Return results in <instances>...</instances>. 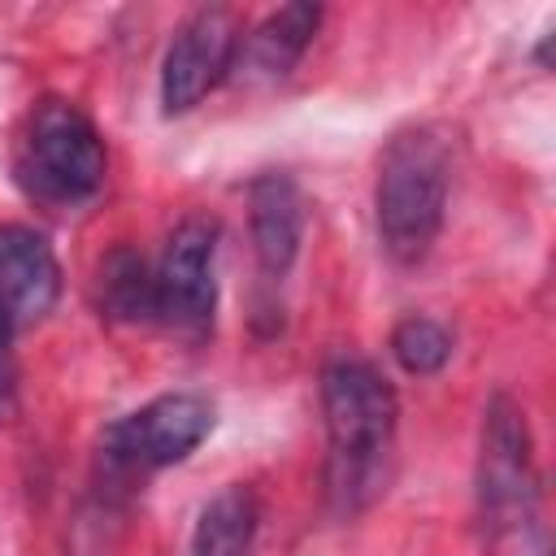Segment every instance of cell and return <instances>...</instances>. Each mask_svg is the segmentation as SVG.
<instances>
[{
  "label": "cell",
  "instance_id": "1",
  "mask_svg": "<svg viewBox=\"0 0 556 556\" xmlns=\"http://www.w3.org/2000/svg\"><path fill=\"white\" fill-rule=\"evenodd\" d=\"M326 413V486L339 513H356L382 486V469L395 439L400 400L395 387L361 356H334L321 369Z\"/></svg>",
  "mask_w": 556,
  "mask_h": 556
},
{
  "label": "cell",
  "instance_id": "2",
  "mask_svg": "<svg viewBox=\"0 0 556 556\" xmlns=\"http://www.w3.org/2000/svg\"><path fill=\"white\" fill-rule=\"evenodd\" d=\"M447 139L434 126L400 130L382 161H378V187H374V217L382 252L395 265H417L430 243L439 239L443 208H447Z\"/></svg>",
  "mask_w": 556,
  "mask_h": 556
},
{
  "label": "cell",
  "instance_id": "3",
  "mask_svg": "<svg viewBox=\"0 0 556 556\" xmlns=\"http://www.w3.org/2000/svg\"><path fill=\"white\" fill-rule=\"evenodd\" d=\"M17 182L30 200L78 204L104 182V143L70 100H39L17 148Z\"/></svg>",
  "mask_w": 556,
  "mask_h": 556
},
{
  "label": "cell",
  "instance_id": "4",
  "mask_svg": "<svg viewBox=\"0 0 556 556\" xmlns=\"http://www.w3.org/2000/svg\"><path fill=\"white\" fill-rule=\"evenodd\" d=\"M208 430H213V404L195 391H174L113 421L104 434V452L126 469H165L187 460Z\"/></svg>",
  "mask_w": 556,
  "mask_h": 556
},
{
  "label": "cell",
  "instance_id": "5",
  "mask_svg": "<svg viewBox=\"0 0 556 556\" xmlns=\"http://www.w3.org/2000/svg\"><path fill=\"white\" fill-rule=\"evenodd\" d=\"M217 226L204 217H187L174 226L161 265L152 269L156 282V317L182 334H204L217 308V278H213Z\"/></svg>",
  "mask_w": 556,
  "mask_h": 556
},
{
  "label": "cell",
  "instance_id": "6",
  "mask_svg": "<svg viewBox=\"0 0 556 556\" xmlns=\"http://www.w3.org/2000/svg\"><path fill=\"white\" fill-rule=\"evenodd\" d=\"M239 52V22L230 9H200L174 35L161 65V104L165 113L195 109L230 70Z\"/></svg>",
  "mask_w": 556,
  "mask_h": 556
},
{
  "label": "cell",
  "instance_id": "7",
  "mask_svg": "<svg viewBox=\"0 0 556 556\" xmlns=\"http://www.w3.org/2000/svg\"><path fill=\"white\" fill-rule=\"evenodd\" d=\"M61 295V265L48 239L30 226H0V326L17 334L52 313Z\"/></svg>",
  "mask_w": 556,
  "mask_h": 556
},
{
  "label": "cell",
  "instance_id": "8",
  "mask_svg": "<svg viewBox=\"0 0 556 556\" xmlns=\"http://www.w3.org/2000/svg\"><path fill=\"white\" fill-rule=\"evenodd\" d=\"M482 508L500 521L530 508V439L508 395H495L482 426Z\"/></svg>",
  "mask_w": 556,
  "mask_h": 556
},
{
  "label": "cell",
  "instance_id": "9",
  "mask_svg": "<svg viewBox=\"0 0 556 556\" xmlns=\"http://www.w3.org/2000/svg\"><path fill=\"white\" fill-rule=\"evenodd\" d=\"M248 226L265 278H282L304 239V195L291 174H261L248 187Z\"/></svg>",
  "mask_w": 556,
  "mask_h": 556
},
{
  "label": "cell",
  "instance_id": "10",
  "mask_svg": "<svg viewBox=\"0 0 556 556\" xmlns=\"http://www.w3.org/2000/svg\"><path fill=\"white\" fill-rule=\"evenodd\" d=\"M317 22H321V9H317V4H287V9L269 13V17L248 35V43L235 52V61H243L252 74L282 78V74L300 61V52L308 48Z\"/></svg>",
  "mask_w": 556,
  "mask_h": 556
},
{
  "label": "cell",
  "instance_id": "11",
  "mask_svg": "<svg viewBox=\"0 0 556 556\" xmlns=\"http://www.w3.org/2000/svg\"><path fill=\"white\" fill-rule=\"evenodd\" d=\"M256 539V495L230 486L200 508L191 530V556H248Z\"/></svg>",
  "mask_w": 556,
  "mask_h": 556
},
{
  "label": "cell",
  "instance_id": "12",
  "mask_svg": "<svg viewBox=\"0 0 556 556\" xmlns=\"http://www.w3.org/2000/svg\"><path fill=\"white\" fill-rule=\"evenodd\" d=\"M100 300L113 317L139 321V317H156V282L152 269L143 265V256L135 252H113L100 265Z\"/></svg>",
  "mask_w": 556,
  "mask_h": 556
},
{
  "label": "cell",
  "instance_id": "13",
  "mask_svg": "<svg viewBox=\"0 0 556 556\" xmlns=\"http://www.w3.org/2000/svg\"><path fill=\"white\" fill-rule=\"evenodd\" d=\"M391 352L408 374H439L452 356V334L430 317H404L391 334Z\"/></svg>",
  "mask_w": 556,
  "mask_h": 556
},
{
  "label": "cell",
  "instance_id": "14",
  "mask_svg": "<svg viewBox=\"0 0 556 556\" xmlns=\"http://www.w3.org/2000/svg\"><path fill=\"white\" fill-rule=\"evenodd\" d=\"M9 339H13V334L0 326V417H9L13 404H17V361H13Z\"/></svg>",
  "mask_w": 556,
  "mask_h": 556
}]
</instances>
